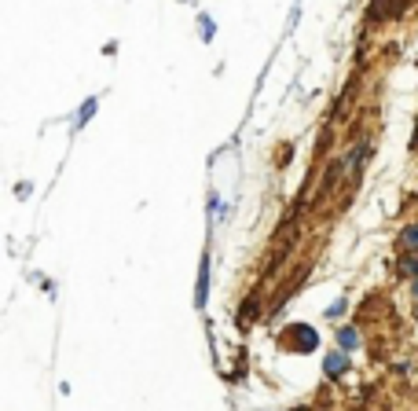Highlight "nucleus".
I'll list each match as a JSON object with an SVG mask.
<instances>
[{
	"mask_svg": "<svg viewBox=\"0 0 418 411\" xmlns=\"http://www.w3.org/2000/svg\"><path fill=\"white\" fill-rule=\"evenodd\" d=\"M294 331H297V349H316V331H312V327H305V323H297L294 327Z\"/></svg>",
	"mask_w": 418,
	"mask_h": 411,
	"instance_id": "1",
	"label": "nucleus"
},
{
	"mask_svg": "<svg viewBox=\"0 0 418 411\" xmlns=\"http://www.w3.org/2000/svg\"><path fill=\"white\" fill-rule=\"evenodd\" d=\"M206 290H209V257H202V276H198V305H206Z\"/></svg>",
	"mask_w": 418,
	"mask_h": 411,
	"instance_id": "2",
	"label": "nucleus"
},
{
	"mask_svg": "<svg viewBox=\"0 0 418 411\" xmlns=\"http://www.w3.org/2000/svg\"><path fill=\"white\" fill-rule=\"evenodd\" d=\"M345 364H349V360H345L341 353H334V356H327V360H323V367H327V375H330V378H338L341 371H345Z\"/></svg>",
	"mask_w": 418,
	"mask_h": 411,
	"instance_id": "3",
	"label": "nucleus"
},
{
	"mask_svg": "<svg viewBox=\"0 0 418 411\" xmlns=\"http://www.w3.org/2000/svg\"><path fill=\"white\" fill-rule=\"evenodd\" d=\"M400 242H404L407 250H418V228H407L404 235H400Z\"/></svg>",
	"mask_w": 418,
	"mask_h": 411,
	"instance_id": "4",
	"label": "nucleus"
},
{
	"mask_svg": "<svg viewBox=\"0 0 418 411\" xmlns=\"http://www.w3.org/2000/svg\"><path fill=\"white\" fill-rule=\"evenodd\" d=\"M338 338H341V345H345V349H356V342H360V334H356V331H341V334H338Z\"/></svg>",
	"mask_w": 418,
	"mask_h": 411,
	"instance_id": "5",
	"label": "nucleus"
},
{
	"mask_svg": "<svg viewBox=\"0 0 418 411\" xmlns=\"http://www.w3.org/2000/svg\"><path fill=\"white\" fill-rule=\"evenodd\" d=\"M400 272H404V276H418V257H407Z\"/></svg>",
	"mask_w": 418,
	"mask_h": 411,
	"instance_id": "6",
	"label": "nucleus"
},
{
	"mask_svg": "<svg viewBox=\"0 0 418 411\" xmlns=\"http://www.w3.org/2000/svg\"><path fill=\"white\" fill-rule=\"evenodd\" d=\"M415 147H418V132H415Z\"/></svg>",
	"mask_w": 418,
	"mask_h": 411,
	"instance_id": "7",
	"label": "nucleus"
}]
</instances>
